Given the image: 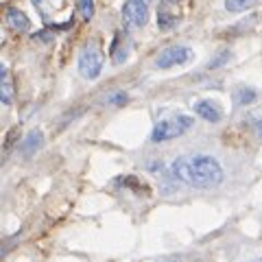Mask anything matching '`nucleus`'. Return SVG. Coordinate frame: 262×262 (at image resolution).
Returning a JSON list of instances; mask_svg holds the SVG:
<instances>
[{
    "label": "nucleus",
    "mask_w": 262,
    "mask_h": 262,
    "mask_svg": "<svg viewBox=\"0 0 262 262\" xmlns=\"http://www.w3.org/2000/svg\"><path fill=\"white\" fill-rule=\"evenodd\" d=\"M39 144H42V134H39V131H31V134L27 136V140H24V144L20 146V149H22V153H27V155H29V153L35 151Z\"/></svg>",
    "instance_id": "1a4fd4ad"
},
{
    "label": "nucleus",
    "mask_w": 262,
    "mask_h": 262,
    "mask_svg": "<svg viewBox=\"0 0 262 262\" xmlns=\"http://www.w3.org/2000/svg\"><path fill=\"white\" fill-rule=\"evenodd\" d=\"M149 3L151 0H127L122 5V22L127 29H142L149 20Z\"/></svg>",
    "instance_id": "20e7f679"
},
{
    "label": "nucleus",
    "mask_w": 262,
    "mask_h": 262,
    "mask_svg": "<svg viewBox=\"0 0 262 262\" xmlns=\"http://www.w3.org/2000/svg\"><path fill=\"white\" fill-rule=\"evenodd\" d=\"M190 57H192V51L188 46H170V48H166V51L160 53V57L155 59V66L162 68V70L175 68V66L186 63Z\"/></svg>",
    "instance_id": "39448f33"
},
{
    "label": "nucleus",
    "mask_w": 262,
    "mask_h": 262,
    "mask_svg": "<svg viewBox=\"0 0 262 262\" xmlns=\"http://www.w3.org/2000/svg\"><path fill=\"white\" fill-rule=\"evenodd\" d=\"M79 11H81V18L90 22L94 18V0H79Z\"/></svg>",
    "instance_id": "9b49d317"
},
{
    "label": "nucleus",
    "mask_w": 262,
    "mask_h": 262,
    "mask_svg": "<svg viewBox=\"0 0 262 262\" xmlns=\"http://www.w3.org/2000/svg\"><path fill=\"white\" fill-rule=\"evenodd\" d=\"M125 101H127V96L122 94V92H120V94H114V96H112V103H125Z\"/></svg>",
    "instance_id": "dca6fc26"
},
{
    "label": "nucleus",
    "mask_w": 262,
    "mask_h": 262,
    "mask_svg": "<svg viewBox=\"0 0 262 262\" xmlns=\"http://www.w3.org/2000/svg\"><path fill=\"white\" fill-rule=\"evenodd\" d=\"M103 61H105V55L101 51V46L96 42L85 44L79 55V75L83 79H96L103 70Z\"/></svg>",
    "instance_id": "f03ea898"
},
{
    "label": "nucleus",
    "mask_w": 262,
    "mask_h": 262,
    "mask_svg": "<svg viewBox=\"0 0 262 262\" xmlns=\"http://www.w3.org/2000/svg\"><path fill=\"white\" fill-rule=\"evenodd\" d=\"M192 127V118L190 116H175V118H168V120H162L155 125L153 134H151V140L153 142H166V140H173V138L186 134L188 129Z\"/></svg>",
    "instance_id": "7ed1b4c3"
},
{
    "label": "nucleus",
    "mask_w": 262,
    "mask_h": 262,
    "mask_svg": "<svg viewBox=\"0 0 262 262\" xmlns=\"http://www.w3.org/2000/svg\"><path fill=\"white\" fill-rule=\"evenodd\" d=\"M170 173L177 177L179 182H186L190 186H201L210 188L221 184L223 179V168L221 164L210 158V155H194V158H179L173 162Z\"/></svg>",
    "instance_id": "f257e3e1"
},
{
    "label": "nucleus",
    "mask_w": 262,
    "mask_h": 262,
    "mask_svg": "<svg viewBox=\"0 0 262 262\" xmlns=\"http://www.w3.org/2000/svg\"><path fill=\"white\" fill-rule=\"evenodd\" d=\"M194 112H196V116H201L203 120H208V122H219L221 118H223L221 107L216 103H212V101H199L194 105Z\"/></svg>",
    "instance_id": "423d86ee"
},
{
    "label": "nucleus",
    "mask_w": 262,
    "mask_h": 262,
    "mask_svg": "<svg viewBox=\"0 0 262 262\" xmlns=\"http://www.w3.org/2000/svg\"><path fill=\"white\" fill-rule=\"evenodd\" d=\"M7 22H9V27H11L13 31H18V33H27L29 27H31L27 13L20 11V9H13V7H11L9 11H7Z\"/></svg>",
    "instance_id": "0eeeda50"
},
{
    "label": "nucleus",
    "mask_w": 262,
    "mask_h": 262,
    "mask_svg": "<svg viewBox=\"0 0 262 262\" xmlns=\"http://www.w3.org/2000/svg\"><path fill=\"white\" fill-rule=\"evenodd\" d=\"M249 5V0H225V9L232 11V13H238V11H245Z\"/></svg>",
    "instance_id": "f8f14e48"
},
{
    "label": "nucleus",
    "mask_w": 262,
    "mask_h": 262,
    "mask_svg": "<svg viewBox=\"0 0 262 262\" xmlns=\"http://www.w3.org/2000/svg\"><path fill=\"white\" fill-rule=\"evenodd\" d=\"M229 59V53L225 51V53H221L219 55V59H214V61H210V68H216V66H221V63H225Z\"/></svg>",
    "instance_id": "4468645a"
},
{
    "label": "nucleus",
    "mask_w": 262,
    "mask_h": 262,
    "mask_svg": "<svg viewBox=\"0 0 262 262\" xmlns=\"http://www.w3.org/2000/svg\"><path fill=\"white\" fill-rule=\"evenodd\" d=\"M251 125H253V131H256V136L260 138V140H262V120H251Z\"/></svg>",
    "instance_id": "2eb2a0df"
},
{
    "label": "nucleus",
    "mask_w": 262,
    "mask_h": 262,
    "mask_svg": "<svg viewBox=\"0 0 262 262\" xmlns=\"http://www.w3.org/2000/svg\"><path fill=\"white\" fill-rule=\"evenodd\" d=\"M253 262H262V258H258V260H253Z\"/></svg>",
    "instance_id": "f3484780"
},
{
    "label": "nucleus",
    "mask_w": 262,
    "mask_h": 262,
    "mask_svg": "<svg viewBox=\"0 0 262 262\" xmlns=\"http://www.w3.org/2000/svg\"><path fill=\"white\" fill-rule=\"evenodd\" d=\"M175 24H177V15L168 13L166 9H162V11L158 13V27H160L162 31H168V29H173Z\"/></svg>",
    "instance_id": "9d476101"
},
{
    "label": "nucleus",
    "mask_w": 262,
    "mask_h": 262,
    "mask_svg": "<svg viewBox=\"0 0 262 262\" xmlns=\"http://www.w3.org/2000/svg\"><path fill=\"white\" fill-rule=\"evenodd\" d=\"M253 98H256V92H253V90H241L238 96H236V101H238V105H247L253 101Z\"/></svg>",
    "instance_id": "ddd939ff"
},
{
    "label": "nucleus",
    "mask_w": 262,
    "mask_h": 262,
    "mask_svg": "<svg viewBox=\"0 0 262 262\" xmlns=\"http://www.w3.org/2000/svg\"><path fill=\"white\" fill-rule=\"evenodd\" d=\"M0 101L5 105H9L13 101V81H11V75L7 70V66L0 68Z\"/></svg>",
    "instance_id": "6e6552de"
}]
</instances>
